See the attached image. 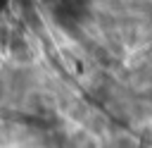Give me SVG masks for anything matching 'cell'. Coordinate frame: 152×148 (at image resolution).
<instances>
[{
    "label": "cell",
    "mask_w": 152,
    "mask_h": 148,
    "mask_svg": "<svg viewBox=\"0 0 152 148\" xmlns=\"http://www.w3.org/2000/svg\"><path fill=\"white\" fill-rule=\"evenodd\" d=\"M112 148H140V143H138V138L133 134L119 131L116 136H112Z\"/></svg>",
    "instance_id": "cell-1"
}]
</instances>
